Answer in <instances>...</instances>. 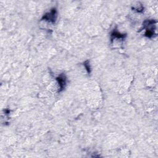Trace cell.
Wrapping results in <instances>:
<instances>
[{"label":"cell","instance_id":"277c9868","mask_svg":"<svg viewBox=\"0 0 158 158\" xmlns=\"http://www.w3.org/2000/svg\"><path fill=\"white\" fill-rule=\"evenodd\" d=\"M84 66L85 67V69H86V70L87 71L88 73V74H90V72H91V68H90V63H89V61H86L84 63Z\"/></svg>","mask_w":158,"mask_h":158},{"label":"cell","instance_id":"6da1fadb","mask_svg":"<svg viewBox=\"0 0 158 158\" xmlns=\"http://www.w3.org/2000/svg\"><path fill=\"white\" fill-rule=\"evenodd\" d=\"M57 17V12L56 8H53L50 12L46 13L42 18V21H48L49 22L54 24L56 21Z\"/></svg>","mask_w":158,"mask_h":158},{"label":"cell","instance_id":"7a4b0ae2","mask_svg":"<svg viewBox=\"0 0 158 158\" xmlns=\"http://www.w3.org/2000/svg\"><path fill=\"white\" fill-rule=\"evenodd\" d=\"M56 80L58 83L59 86V92H62L66 85V77L65 76L64 74H61L59 76H58L56 78Z\"/></svg>","mask_w":158,"mask_h":158},{"label":"cell","instance_id":"3957f363","mask_svg":"<svg viewBox=\"0 0 158 158\" xmlns=\"http://www.w3.org/2000/svg\"><path fill=\"white\" fill-rule=\"evenodd\" d=\"M126 34H121L117 31H113V32L111 34V41H113L114 39H124L126 37Z\"/></svg>","mask_w":158,"mask_h":158}]
</instances>
